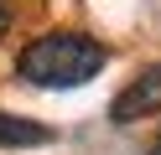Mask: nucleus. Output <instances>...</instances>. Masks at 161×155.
Listing matches in <instances>:
<instances>
[{
	"mask_svg": "<svg viewBox=\"0 0 161 155\" xmlns=\"http://www.w3.org/2000/svg\"><path fill=\"white\" fill-rule=\"evenodd\" d=\"M109 62L104 41L83 36V31H47L31 47H21L16 57V78H26L31 88H83L88 78H99Z\"/></svg>",
	"mask_w": 161,
	"mask_h": 155,
	"instance_id": "f257e3e1",
	"label": "nucleus"
},
{
	"mask_svg": "<svg viewBox=\"0 0 161 155\" xmlns=\"http://www.w3.org/2000/svg\"><path fill=\"white\" fill-rule=\"evenodd\" d=\"M151 114H161V62L146 67L140 78H130V88L109 103L114 124H135V119H151Z\"/></svg>",
	"mask_w": 161,
	"mask_h": 155,
	"instance_id": "f03ea898",
	"label": "nucleus"
},
{
	"mask_svg": "<svg viewBox=\"0 0 161 155\" xmlns=\"http://www.w3.org/2000/svg\"><path fill=\"white\" fill-rule=\"evenodd\" d=\"M57 134L36 119H21V114H0V150H31V145H52Z\"/></svg>",
	"mask_w": 161,
	"mask_h": 155,
	"instance_id": "7ed1b4c3",
	"label": "nucleus"
},
{
	"mask_svg": "<svg viewBox=\"0 0 161 155\" xmlns=\"http://www.w3.org/2000/svg\"><path fill=\"white\" fill-rule=\"evenodd\" d=\"M5 26H11V5L0 0V36H5Z\"/></svg>",
	"mask_w": 161,
	"mask_h": 155,
	"instance_id": "20e7f679",
	"label": "nucleus"
},
{
	"mask_svg": "<svg viewBox=\"0 0 161 155\" xmlns=\"http://www.w3.org/2000/svg\"><path fill=\"white\" fill-rule=\"evenodd\" d=\"M151 155H161V134H156V145H151Z\"/></svg>",
	"mask_w": 161,
	"mask_h": 155,
	"instance_id": "39448f33",
	"label": "nucleus"
}]
</instances>
